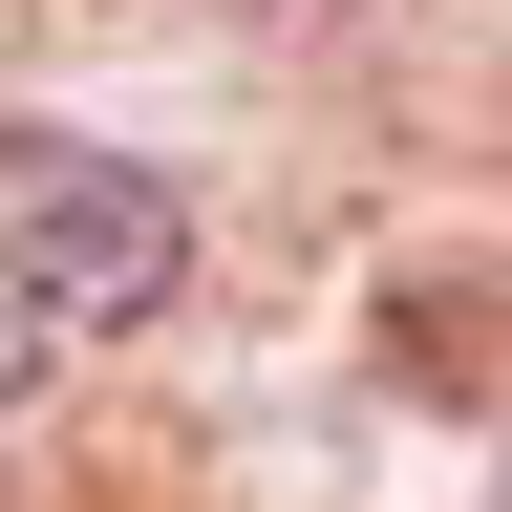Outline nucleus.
<instances>
[{
	"label": "nucleus",
	"instance_id": "f257e3e1",
	"mask_svg": "<svg viewBox=\"0 0 512 512\" xmlns=\"http://www.w3.org/2000/svg\"><path fill=\"white\" fill-rule=\"evenodd\" d=\"M0 278H22L43 320H150L192 278V214H171V171H128V150H86V128H22V107H0Z\"/></svg>",
	"mask_w": 512,
	"mask_h": 512
},
{
	"label": "nucleus",
	"instance_id": "f03ea898",
	"mask_svg": "<svg viewBox=\"0 0 512 512\" xmlns=\"http://www.w3.org/2000/svg\"><path fill=\"white\" fill-rule=\"evenodd\" d=\"M43 342H64V320H43L22 278H0V406H43Z\"/></svg>",
	"mask_w": 512,
	"mask_h": 512
}]
</instances>
